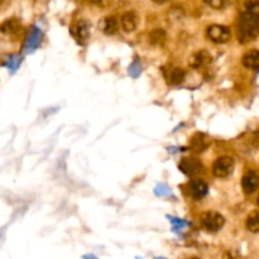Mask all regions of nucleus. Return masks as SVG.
Segmentation results:
<instances>
[{"label": "nucleus", "mask_w": 259, "mask_h": 259, "mask_svg": "<svg viewBox=\"0 0 259 259\" xmlns=\"http://www.w3.org/2000/svg\"><path fill=\"white\" fill-rule=\"evenodd\" d=\"M179 168L186 176H195V175L201 172L202 164L200 162V159L195 158V157H186V158L181 159V162L179 164Z\"/></svg>", "instance_id": "39448f33"}, {"label": "nucleus", "mask_w": 259, "mask_h": 259, "mask_svg": "<svg viewBox=\"0 0 259 259\" xmlns=\"http://www.w3.org/2000/svg\"><path fill=\"white\" fill-rule=\"evenodd\" d=\"M210 61H211V56L209 55L207 52H205V51H199V52L194 53V55L190 57V66L194 68H200L202 67L204 65H207V63H210Z\"/></svg>", "instance_id": "9d476101"}, {"label": "nucleus", "mask_w": 259, "mask_h": 259, "mask_svg": "<svg viewBox=\"0 0 259 259\" xmlns=\"http://www.w3.org/2000/svg\"><path fill=\"white\" fill-rule=\"evenodd\" d=\"M206 34L207 38L214 43H227L229 42L230 37H232L229 28L220 24L210 25L206 30Z\"/></svg>", "instance_id": "20e7f679"}, {"label": "nucleus", "mask_w": 259, "mask_h": 259, "mask_svg": "<svg viewBox=\"0 0 259 259\" xmlns=\"http://www.w3.org/2000/svg\"><path fill=\"white\" fill-rule=\"evenodd\" d=\"M242 63L247 68H250V70L257 71L259 67V52L258 50H250L243 56Z\"/></svg>", "instance_id": "f8f14e48"}, {"label": "nucleus", "mask_w": 259, "mask_h": 259, "mask_svg": "<svg viewBox=\"0 0 259 259\" xmlns=\"http://www.w3.org/2000/svg\"><path fill=\"white\" fill-rule=\"evenodd\" d=\"M18 29H19V24L14 19L7 20V22H4L0 25V30L3 33H8V34H10V33H17Z\"/></svg>", "instance_id": "a211bd4d"}, {"label": "nucleus", "mask_w": 259, "mask_h": 259, "mask_svg": "<svg viewBox=\"0 0 259 259\" xmlns=\"http://www.w3.org/2000/svg\"><path fill=\"white\" fill-rule=\"evenodd\" d=\"M20 60H22V58H20L19 56H12V57H9V60H8L7 66L12 71L17 70V67L19 66V63H20Z\"/></svg>", "instance_id": "6ab92c4d"}, {"label": "nucleus", "mask_w": 259, "mask_h": 259, "mask_svg": "<svg viewBox=\"0 0 259 259\" xmlns=\"http://www.w3.org/2000/svg\"><path fill=\"white\" fill-rule=\"evenodd\" d=\"M245 10L247 12H252V13H259V3L258 2H247L244 4Z\"/></svg>", "instance_id": "aec40b11"}, {"label": "nucleus", "mask_w": 259, "mask_h": 259, "mask_svg": "<svg viewBox=\"0 0 259 259\" xmlns=\"http://www.w3.org/2000/svg\"><path fill=\"white\" fill-rule=\"evenodd\" d=\"M189 191L195 200H201L207 195L209 187L202 180H192L189 185Z\"/></svg>", "instance_id": "6e6552de"}, {"label": "nucleus", "mask_w": 259, "mask_h": 259, "mask_svg": "<svg viewBox=\"0 0 259 259\" xmlns=\"http://www.w3.org/2000/svg\"><path fill=\"white\" fill-rule=\"evenodd\" d=\"M121 25H123L125 32H133L137 28V15L133 12L124 13L121 17Z\"/></svg>", "instance_id": "ddd939ff"}, {"label": "nucleus", "mask_w": 259, "mask_h": 259, "mask_svg": "<svg viewBox=\"0 0 259 259\" xmlns=\"http://www.w3.org/2000/svg\"><path fill=\"white\" fill-rule=\"evenodd\" d=\"M234 159L229 156H222L214 162L212 164V174L214 176L219 177V179H224V177L230 176L234 171Z\"/></svg>", "instance_id": "7ed1b4c3"}, {"label": "nucleus", "mask_w": 259, "mask_h": 259, "mask_svg": "<svg viewBox=\"0 0 259 259\" xmlns=\"http://www.w3.org/2000/svg\"><path fill=\"white\" fill-rule=\"evenodd\" d=\"M225 224V219L217 211H206L201 217V225L210 233H218Z\"/></svg>", "instance_id": "f03ea898"}, {"label": "nucleus", "mask_w": 259, "mask_h": 259, "mask_svg": "<svg viewBox=\"0 0 259 259\" xmlns=\"http://www.w3.org/2000/svg\"><path fill=\"white\" fill-rule=\"evenodd\" d=\"M224 259H235V258L233 257V254H232V253H229V252H228V253H225V255H224Z\"/></svg>", "instance_id": "b1692460"}, {"label": "nucleus", "mask_w": 259, "mask_h": 259, "mask_svg": "<svg viewBox=\"0 0 259 259\" xmlns=\"http://www.w3.org/2000/svg\"><path fill=\"white\" fill-rule=\"evenodd\" d=\"M71 34L80 45H85L86 40L89 39V35H90L89 24L85 20H77L71 25Z\"/></svg>", "instance_id": "423d86ee"}, {"label": "nucleus", "mask_w": 259, "mask_h": 259, "mask_svg": "<svg viewBox=\"0 0 259 259\" xmlns=\"http://www.w3.org/2000/svg\"><path fill=\"white\" fill-rule=\"evenodd\" d=\"M259 32V13L242 12L238 18L237 34L240 43H248L255 39Z\"/></svg>", "instance_id": "f257e3e1"}, {"label": "nucleus", "mask_w": 259, "mask_h": 259, "mask_svg": "<svg viewBox=\"0 0 259 259\" xmlns=\"http://www.w3.org/2000/svg\"><path fill=\"white\" fill-rule=\"evenodd\" d=\"M40 40H42V32H40L39 28L33 27L32 29H30L29 34H28L27 42H25V50H27L28 52H33L35 48L39 47Z\"/></svg>", "instance_id": "1a4fd4ad"}, {"label": "nucleus", "mask_w": 259, "mask_h": 259, "mask_svg": "<svg viewBox=\"0 0 259 259\" xmlns=\"http://www.w3.org/2000/svg\"><path fill=\"white\" fill-rule=\"evenodd\" d=\"M190 259H199V258H190Z\"/></svg>", "instance_id": "bb28decb"}, {"label": "nucleus", "mask_w": 259, "mask_h": 259, "mask_svg": "<svg viewBox=\"0 0 259 259\" xmlns=\"http://www.w3.org/2000/svg\"><path fill=\"white\" fill-rule=\"evenodd\" d=\"M139 73H141V65H139V62H134L129 67V75L133 76V77H137V76H139Z\"/></svg>", "instance_id": "412c9836"}, {"label": "nucleus", "mask_w": 259, "mask_h": 259, "mask_svg": "<svg viewBox=\"0 0 259 259\" xmlns=\"http://www.w3.org/2000/svg\"><path fill=\"white\" fill-rule=\"evenodd\" d=\"M209 144H210V142H209V139L206 138V136H205V134L197 133L192 137L190 148H191L192 151L197 152V153H201L202 151H205V149L207 148V146H209Z\"/></svg>", "instance_id": "9b49d317"}, {"label": "nucleus", "mask_w": 259, "mask_h": 259, "mask_svg": "<svg viewBox=\"0 0 259 259\" xmlns=\"http://www.w3.org/2000/svg\"><path fill=\"white\" fill-rule=\"evenodd\" d=\"M169 219L172 220V225H174V230L175 232H177V229H181V228L186 227V222H182V220L180 219H172V218H169Z\"/></svg>", "instance_id": "4be33fe9"}, {"label": "nucleus", "mask_w": 259, "mask_h": 259, "mask_svg": "<svg viewBox=\"0 0 259 259\" xmlns=\"http://www.w3.org/2000/svg\"><path fill=\"white\" fill-rule=\"evenodd\" d=\"M83 259H98V258H95L94 255H83Z\"/></svg>", "instance_id": "393cba45"}, {"label": "nucleus", "mask_w": 259, "mask_h": 259, "mask_svg": "<svg viewBox=\"0 0 259 259\" xmlns=\"http://www.w3.org/2000/svg\"><path fill=\"white\" fill-rule=\"evenodd\" d=\"M210 5H211V7H215V8H222L223 7V4H224V3L223 2H219V3H209Z\"/></svg>", "instance_id": "5701e85b"}, {"label": "nucleus", "mask_w": 259, "mask_h": 259, "mask_svg": "<svg viewBox=\"0 0 259 259\" xmlns=\"http://www.w3.org/2000/svg\"><path fill=\"white\" fill-rule=\"evenodd\" d=\"M185 77H186V73H185V71L182 68H174L169 72L168 80L172 85H180V83L184 82Z\"/></svg>", "instance_id": "2eb2a0df"}, {"label": "nucleus", "mask_w": 259, "mask_h": 259, "mask_svg": "<svg viewBox=\"0 0 259 259\" xmlns=\"http://www.w3.org/2000/svg\"><path fill=\"white\" fill-rule=\"evenodd\" d=\"M148 39L152 45H163L167 39V34L163 29H153L148 34Z\"/></svg>", "instance_id": "4468645a"}, {"label": "nucleus", "mask_w": 259, "mask_h": 259, "mask_svg": "<svg viewBox=\"0 0 259 259\" xmlns=\"http://www.w3.org/2000/svg\"><path fill=\"white\" fill-rule=\"evenodd\" d=\"M247 229L250 233H254L257 234L259 230V218H258V211H253L249 217L247 218Z\"/></svg>", "instance_id": "f3484780"}, {"label": "nucleus", "mask_w": 259, "mask_h": 259, "mask_svg": "<svg viewBox=\"0 0 259 259\" xmlns=\"http://www.w3.org/2000/svg\"><path fill=\"white\" fill-rule=\"evenodd\" d=\"M118 28H119V24L116 18L108 17L105 20H104V33H106V34H115Z\"/></svg>", "instance_id": "dca6fc26"}, {"label": "nucleus", "mask_w": 259, "mask_h": 259, "mask_svg": "<svg viewBox=\"0 0 259 259\" xmlns=\"http://www.w3.org/2000/svg\"><path fill=\"white\" fill-rule=\"evenodd\" d=\"M258 184H259V179H258L257 172H255L254 169H248L242 179L243 191H244L247 195L254 194L258 189Z\"/></svg>", "instance_id": "0eeeda50"}, {"label": "nucleus", "mask_w": 259, "mask_h": 259, "mask_svg": "<svg viewBox=\"0 0 259 259\" xmlns=\"http://www.w3.org/2000/svg\"><path fill=\"white\" fill-rule=\"evenodd\" d=\"M156 259H164V258H162V257H159V258H156Z\"/></svg>", "instance_id": "a878e982"}]
</instances>
